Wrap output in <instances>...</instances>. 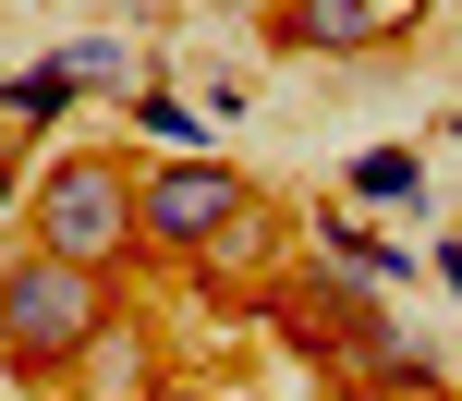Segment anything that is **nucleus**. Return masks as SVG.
Wrapping results in <instances>:
<instances>
[{
    "mask_svg": "<svg viewBox=\"0 0 462 401\" xmlns=\"http://www.w3.org/2000/svg\"><path fill=\"white\" fill-rule=\"evenodd\" d=\"M414 24H426V0H280L268 37L304 49V61H365V49L414 37Z\"/></svg>",
    "mask_w": 462,
    "mask_h": 401,
    "instance_id": "nucleus-4",
    "label": "nucleus"
},
{
    "mask_svg": "<svg viewBox=\"0 0 462 401\" xmlns=\"http://www.w3.org/2000/svg\"><path fill=\"white\" fill-rule=\"evenodd\" d=\"M134 13H159V0H134ZM183 13H231V0H183Z\"/></svg>",
    "mask_w": 462,
    "mask_h": 401,
    "instance_id": "nucleus-13",
    "label": "nucleus"
},
{
    "mask_svg": "<svg viewBox=\"0 0 462 401\" xmlns=\"http://www.w3.org/2000/svg\"><path fill=\"white\" fill-rule=\"evenodd\" d=\"M73 97H86V86H73V61L49 49V61H24L13 86H0V122H24V134H37V122H61V110H73Z\"/></svg>",
    "mask_w": 462,
    "mask_h": 401,
    "instance_id": "nucleus-8",
    "label": "nucleus"
},
{
    "mask_svg": "<svg viewBox=\"0 0 462 401\" xmlns=\"http://www.w3.org/2000/svg\"><path fill=\"white\" fill-rule=\"evenodd\" d=\"M244 207H255V183L219 159V146H159V170H134L146 256H208V243H219Z\"/></svg>",
    "mask_w": 462,
    "mask_h": 401,
    "instance_id": "nucleus-3",
    "label": "nucleus"
},
{
    "mask_svg": "<svg viewBox=\"0 0 462 401\" xmlns=\"http://www.w3.org/2000/svg\"><path fill=\"white\" fill-rule=\"evenodd\" d=\"M24 243H49V256H73V268H134L146 256L134 170L122 159H49L37 183H24Z\"/></svg>",
    "mask_w": 462,
    "mask_h": 401,
    "instance_id": "nucleus-2",
    "label": "nucleus"
},
{
    "mask_svg": "<svg viewBox=\"0 0 462 401\" xmlns=\"http://www.w3.org/2000/svg\"><path fill=\"white\" fill-rule=\"evenodd\" d=\"M134 134H146V146H208V110L171 97V86H134Z\"/></svg>",
    "mask_w": 462,
    "mask_h": 401,
    "instance_id": "nucleus-10",
    "label": "nucleus"
},
{
    "mask_svg": "<svg viewBox=\"0 0 462 401\" xmlns=\"http://www.w3.org/2000/svg\"><path fill=\"white\" fill-rule=\"evenodd\" d=\"M328 365H341L353 389H377V401H390V389H439V353H426L402 316H377V305L341 316V353H328Z\"/></svg>",
    "mask_w": 462,
    "mask_h": 401,
    "instance_id": "nucleus-6",
    "label": "nucleus"
},
{
    "mask_svg": "<svg viewBox=\"0 0 462 401\" xmlns=\"http://www.w3.org/2000/svg\"><path fill=\"white\" fill-rule=\"evenodd\" d=\"M390 280H414V256H402L390 232H365V207H328L317 219V292L328 305H377Z\"/></svg>",
    "mask_w": 462,
    "mask_h": 401,
    "instance_id": "nucleus-5",
    "label": "nucleus"
},
{
    "mask_svg": "<svg viewBox=\"0 0 462 401\" xmlns=\"http://www.w3.org/2000/svg\"><path fill=\"white\" fill-rule=\"evenodd\" d=\"M110 316H122L110 268H73V256H49V243H13V256H0V365H13V378H73Z\"/></svg>",
    "mask_w": 462,
    "mask_h": 401,
    "instance_id": "nucleus-1",
    "label": "nucleus"
},
{
    "mask_svg": "<svg viewBox=\"0 0 462 401\" xmlns=\"http://www.w3.org/2000/svg\"><path fill=\"white\" fill-rule=\"evenodd\" d=\"M390 401H450V389H390Z\"/></svg>",
    "mask_w": 462,
    "mask_h": 401,
    "instance_id": "nucleus-14",
    "label": "nucleus"
},
{
    "mask_svg": "<svg viewBox=\"0 0 462 401\" xmlns=\"http://www.w3.org/2000/svg\"><path fill=\"white\" fill-rule=\"evenodd\" d=\"M439 292H450V305H462V232L439 243Z\"/></svg>",
    "mask_w": 462,
    "mask_h": 401,
    "instance_id": "nucleus-12",
    "label": "nucleus"
},
{
    "mask_svg": "<svg viewBox=\"0 0 462 401\" xmlns=\"http://www.w3.org/2000/svg\"><path fill=\"white\" fill-rule=\"evenodd\" d=\"M73 378L110 389V401H146V329H122V316H110V329L86 341V365H73Z\"/></svg>",
    "mask_w": 462,
    "mask_h": 401,
    "instance_id": "nucleus-9",
    "label": "nucleus"
},
{
    "mask_svg": "<svg viewBox=\"0 0 462 401\" xmlns=\"http://www.w3.org/2000/svg\"><path fill=\"white\" fill-rule=\"evenodd\" d=\"M61 61H73V86L97 97V86H122V73H134V49H122V37H73Z\"/></svg>",
    "mask_w": 462,
    "mask_h": 401,
    "instance_id": "nucleus-11",
    "label": "nucleus"
},
{
    "mask_svg": "<svg viewBox=\"0 0 462 401\" xmlns=\"http://www.w3.org/2000/svg\"><path fill=\"white\" fill-rule=\"evenodd\" d=\"M341 195L353 207H414L426 195V146H365V159L341 170Z\"/></svg>",
    "mask_w": 462,
    "mask_h": 401,
    "instance_id": "nucleus-7",
    "label": "nucleus"
}]
</instances>
